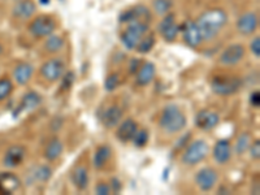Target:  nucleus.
Listing matches in <instances>:
<instances>
[{
  "label": "nucleus",
  "instance_id": "4",
  "mask_svg": "<svg viewBox=\"0 0 260 195\" xmlns=\"http://www.w3.org/2000/svg\"><path fill=\"white\" fill-rule=\"evenodd\" d=\"M242 80L234 76H216L211 81V89L220 96H229L240 91Z\"/></svg>",
  "mask_w": 260,
  "mask_h": 195
},
{
  "label": "nucleus",
  "instance_id": "21",
  "mask_svg": "<svg viewBox=\"0 0 260 195\" xmlns=\"http://www.w3.org/2000/svg\"><path fill=\"white\" fill-rule=\"evenodd\" d=\"M41 103H42L41 95L37 94V92L34 91L26 92V94L24 95V98H22V101H21V104L17 108L16 115H18L20 112H30V111H32L34 108H37Z\"/></svg>",
  "mask_w": 260,
  "mask_h": 195
},
{
  "label": "nucleus",
  "instance_id": "41",
  "mask_svg": "<svg viewBox=\"0 0 260 195\" xmlns=\"http://www.w3.org/2000/svg\"><path fill=\"white\" fill-rule=\"evenodd\" d=\"M110 186H111V191L116 192V194H117L118 191H121V181L118 180V178H116V177L112 178V180H111Z\"/></svg>",
  "mask_w": 260,
  "mask_h": 195
},
{
  "label": "nucleus",
  "instance_id": "31",
  "mask_svg": "<svg viewBox=\"0 0 260 195\" xmlns=\"http://www.w3.org/2000/svg\"><path fill=\"white\" fill-rule=\"evenodd\" d=\"M34 177L39 182H47L52 177V169L48 166H39L34 172Z\"/></svg>",
  "mask_w": 260,
  "mask_h": 195
},
{
  "label": "nucleus",
  "instance_id": "13",
  "mask_svg": "<svg viewBox=\"0 0 260 195\" xmlns=\"http://www.w3.org/2000/svg\"><path fill=\"white\" fill-rule=\"evenodd\" d=\"M259 25V17L256 13L254 12H247L243 13L238 21H237V30L242 34V36H250L255 30L257 29Z\"/></svg>",
  "mask_w": 260,
  "mask_h": 195
},
{
  "label": "nucleus",
  "instance_id": "35",
  "mask_svg": "<svg viewBox=\"0 0 260 195\" xmlns=\"http://www.w3.org/2000/svg\"><path fill=\"white\" fill-rule=\"evenodd\" d=\"M178 31H180V27H178L177 24H173L172 26H169L168 29H166L164 31H161L160 34L162 36V38L166 39L167 42H173L177 37Z\"/></svg>",
  "mask_w": 260,
  "mask_h": 195
},
{
  "label": "nucleus",
  "instance_id": "6",
  "mask_svg": "<svg viewBox=\"0 0 260 195\" xmlns=\"http://www.w3.org/2000/svg\"><path fill=\"white\" fill-rule=\"evenodd\" d=\"M55 29H56V21L47 15L38 16L29 25V31L31 32V36L37 37V38L51 36Z\"/></svg>",
  "mask_w": 260,
  "mask_h": 195
},
{
  "label": "nucleus",
  "instance_id": "17",
  "mask_svg": "<svg viewBox=\"0 0 260 195\" xmlns=\"http://www.w3.org/2000/svg\"><path fill=\"white\" fill-rule=\"evenodd\" d=\"M232 157V146L228 139H220L213 147V159L217 164L224 166Z\"/></svg>",
  "mask_w": 260,
  "mask_h": 195
},
{
  "label": "nucleus",
  "instance_id": "14",
  "mask_svg": "<svg viewBox=\"0 0 260 195\" xmlns=\"http://www.w3.org/2000/svg\"><path fill=\"white\" fill-rule=\"evenodd\" d=\"M124 116V111L120 106H110L102 115V124L107 127V129H113L117 126L122 120Z\"/></svg>",
  "mask_w": 260,
  "mask_h": 195
},
{
  "label": "nucleus",
  "instance_id": "37",
  "mask_svg": "<svg viewBox=\"0 0 260 195\" xmlns=\"http://www.w3.org/2000/svg\"><path fill=\"white\" fill-rule=\"evenodd\" d=\"M111 192H112L111 191V186L106 182L98 183L96 186H95V194L98 195H110Z\"/></svg>",
  "mask_w": 260,
  "mask_h": 195
},
{
  "label": "nucleus",
  "instance_id": "39",
  "mask_svg": "<svg viewBox=\"0 0 260 195\" xmlns=\"http://www.w3.org/2000/svg\"><path fill=\"white\" fill-rule=\"evenodd\" d=\"M250 154H251L252 159L259 160V157H260V142L259 141H255L254 145L250 147Z\"/></svg>",
  "mask_w": 260,
  "mask_h": 195
},
{
  "label": "nucleus",
  "instance_id": "38",
  "mask_svg": "<svg viewBox=\"0 0 260 195\" xmlns=\"http://www.w3.org/2000/svg\"><path fill=\"white\" fill-rule=\"evenodd\" d=\"M250 48H251V52L256 59L260 57V37H255L251 41V45H250Z\"/></svg>",
  "mask_w": 260,
  "mask_h": 195
},
{
  "label": "nucleus",
  "instance_id": "5",
  "mask_svg": "<svg viewBox=\"0 0 260 195\" xmlns=\"http://www.w3.org/2000/svg\"><path fill=\"white\" fill-rule=\"evenodd\" d=\"M208 152H210V146L206 141L203 139H197V141H192L189 146L186 147V150L183 151L182 162L185 166H197L202 160H204L207 157Z\"/></svg>",
  "mask_w": 260,
  "mask_h": 195
},
{
  "label": "nucleus",
  "instance_id": "2",
  "mask_svg": "<svg viewBox=\"0 0 260 195\" xmlns=\"http://www.w3.org/2000/svg\"><path fill=\"white\" fill-rule=\"evenodd\" d=\"M186 116L176 104H168L159 118V126L168 134L180 133L186 127Z\"/></svg>",
  "mask_w": 260,
  "mask_h": 195
},
{
  "label": "nucleus",
  "instance_id": "15",
  "mask_svg": "<svg viewBox=\"0 0 260 195\" xmlns=\"http://www.w3.org/2000/svg\"><path fill=\"white\" fill-rule=\"evenodd\" d=\"M141 20L148 22L150 21V11L145 6H137L132 9H127L118 16V21L121 24H127L130 21Z\"/></svg>",
  "mask_w": 260,
  "mask_h": 195
},
{
  "label": "nucleus",
  "instance_id": "23",
  "mask_svg": "<svg viewBox=\"0 0 260 195\" xmlns=\"http://www.w3.org/2000/svg\"><path fill=\"white\" fill-rule=\"evenodd\" d=\"M20 187V180L12 173H0V194H11Z\"/></svg>",
  "mask_w": 260,
  "mask_h": 195
},
{
  "label": "nucleus",
  "instance_id": "16",
  "mask_svg": "<svg viewBox=\"0 0 260 195\" xmlns=\"http://www.w3.org/2000/svg\"><path fill=\"white\" fill-rule=\"evenodd\" d=\"M117 132H116V138L122 143H127L133 139L134 134L138 130V125L133 118H126L125 121L117 125Z\"/></svg>",
  "mask_w": 260,
  "mask_h": 195
},
{
  "label": "nucleus",
  "instance_id": "11",
  "mask_svg": "<svg viewBox=\"0 0 260 195\" xmlns=\"http://www.w3.org/2000/svg\"><path fill=\"white\" fill-rule=\"evenodd\" d=\"M182 30L183 41L189 47L197 48L198 46H201V43L203 42V38L201 36V31H199L198 26L195 24L194 21H186L185 24L181 26Z\"/></svg>",
  "mask_w": 260,
  "mask_h": 195
},
{
  "label": "nucleus",
  "instance_id": "7",
  "mask_svg": "<svg viewBox=\"0 0 260 195\" xmlns=\"http://www.w3.org/2000/svg\"><path fill=\"white\" fill-rule=\"evenodd\" d=\"M39 72H41L42 77L45 80L50 81V82H56L65 73V62L61 59H57V57L47 60L45 64L42 65Z\"/></svg>",
  "mask_w": 260,
  "mask_h": 195
},
{
  "label": "nucleus",
  "instance_id": "40",
  "mask_svg": "<svg viewBox=\"0 0 260 195\" xmlns=\"http://www.w3.org/2000/svg\"><path fill=\"white\" fill-rule=\"evenodd\" d=\"M250 104H251L252 107H255V108H257V107L260 106V91L259 90H255V91L251 92V95H250Z\"/></svg>",
  "mask_w": 260,
  "mask_h": 195
},
{
  "label": "nucleus",
  "instance_id": "19",
  "mask_svg": "<svg viewBox=\"0 0 260 195\" xmlns=\"http://www.w3.org/2000/svg\"><path fill=\"white\" fill-rule=\"evenodd\" d=\"M37 11V6L32 0H21L13 8V15L21 20H26L31 17Z\"/></svg>",
  "mask_w": 260,
  "mask_h": 195
},
{
  "label": "nucleus",
  "instance_id": "32",
  "mask_svg": "<svg viewBox=\"0 0 260 195\" xmlns=\"http://www.w3.org/2000/svg\"><path fill=\"white\" fill-rule=\"evenodd\" d=\"M13 91V83L9 78H2L0 80V102L7 99Z\"/></svg>",
  "mask_w": 260,
  "mask_h": 195
},
{
  "label": "nucleus",
  "instance_id": "28",
  "mask_svg": "<svg viewBox=\"0 0 260 195\" xmlns=\"http://www.w3.org/2000/svg\"><path fill=\"white\" fill-rule=\"evenodd\" d=\"M250 142H251V136L247 132H245V133L241 134L238 137V139H237L236 146H234V152L237 155L245 154L246 151L248 150V147H250Z\"/></svg>",
  "mask_w": 260,
  "mask_h": 195
},
{
  "label": "nucleus",
  "instance_id": "10",
  "mask_svg": "<svg viewBox=\"0 0 260 195\" xmlns=\"http://www.w3.org/2000/svg\"><path fill=\"white\" fill-rule=\"evenodd\" d=\"M220 122L219 113L215 111L203 110L198 112V115L195 116V126L199 127L201 130L208 132V130L215 129Z\"/></svg>",
  "mask_w": 260,
  "mask_h": 195
},
{
  "label": "nucleus",
  "instance_id": "22",
  "mask_svg": "<svg viewBox=\"0 0 260 195\" xmlns=\"http://www.w3.org/2000/svg\"><path fill=\"white\" fill-rule=\"evenodd\" d=\"M112 156V148L108 145H102L95 151L94 157H92V164L96 169H102L107 166V162L110 161Z\"/></svg>",
  "mask_w": 260,
  "mask_h": 195
},
{
  "label": "nucleus",
  "instance_id": "20",
  "mask_svg": "<svg viewBox=\"0 0 260 195\" xmlns=\"http://www.w3.org/2000/svg\"><path fill=\"white\" fill-rule=\"evenodd\" d=\"M32 73H34L32 65H30L29 62H21V64H18L15 68L13 76H15V80L18 85L25 86L31 80Z\"/></svg>",
  "mask_w": 260,
  "mask_h": 195
},
{
  "label": "nucleus",
  "instance_id": "3",
  "mask_svg": "<svg viewBox=\"0 0 260 195\" xmlns=\"http://www.w3.org/2000/svg\"><path fill=\"white\" fill-rule=\"evenodd\" d=\"M127 27L122 31L120 36V41H121L122 46L126 50L132 51L136 50L138 46L139 41L147 34L148 31V22L141 20H134L127 22Z\"/></svg>",
  "mask_w": 260,
  "mask_h": 195
},
{
  "label": "nucleus",
  "instance_id": "24",
  "mask_svg": "<svg viewBox=\"0 0 260 195\" xmlns=\"http://www.w3.org/2000/svg\"><path fill=\"white\" fill-rule=\"evenodd\" d=\"M89 171L86 167H78L72 173V182L78 190H86L89 186Z\"/></svg>",
  "mask_w": 260,
  "mask_h": 195
},
{
  "label": "nucleus",
  "instance_id": "30",
  "mask_svg": "<svg viewBox=\"0 0 260 195\" xmlns=\"http://www.w3.org/2000/svg\"><path fill=\"white\" fill-rule=\"evenodd\" d=\"M148 139H150V134H148L147 130H146V129H138L136 132V134H134L133 139H132V142H133V145L136 146V147L142 148V147H145L146 145H147Z\"/></svg>",
  "mask_w": 260,
  "mask_h": 195
},
{
  "label": "nucleus",
  "instance_id": "26",
  "mask_svg": "<svg viewBox=\"0 0 260 195\" xmlns=\"http://www.w3.org/2000/svg\"><path fill=\"white\" fill-rule=\"evenodd\" d=\"M64 45H65V42H64V38H62V37L53 36V34H51V36L47 37V41H46V43H45V48L48 51V52L56 53V52H59V51L62 50Z\"/></svg>",
  "mask_w": 260,
  "mask_h": 195
},
{
  "label": "nucleus",
  "instance_id": "36",
  "mask_svg": "<svg viewBox=\"0 0 260 195\" xmlns=\"http://www.w3.org/2000/svg\"><path fill=\"white\" fill-rule=\"evenodd\" d=\"M173 24H176L175 22V16L173 15H167L166 17L162 18L161 22L159 24V31H164L166 29H168L169 26H172Z\"/></svg>",
  "mask_w": 260,
  "mask_h": 195
},
{
  "label": "nucleus",
  "instance_id": "42",
  "mask_svg": "<svg viewBox=\"0 0 260 195\" xmlns=\"http://www.w3.org/2000/svg\"><path fill=\"white\" fill-rule=\"evenodd\" d=\"M139 68H141V61H139L138 59H136V57H134V59L130 61L129 72H130V73H137Z\"/></svg>",
  "mask_w": 260,
  "mask_h": 195
},
{
  "label": "nucleus",
  "instance_id": "34",
  "mask_svg": "<svg viewBox=\"0 0 260 195\" xmlns=\"http://www.w3.org/2000/svg\"><path fill=\"white\" fill-rule=\"evenodd\" d=\"M60 80H61V90L62 91H67V90L71 89L72 85H73L74 81H76V74H74L73 72L69 71L68 73L62 74V77L60 78Z\"/></svg>",
  "mask_w": 260,
  "mask_h": 195
},
{
  "label": "nucleus",
  "instance_id": "1",
  "mask_svg": "<svg viewBox=\"0 0 260 195\" xmlns=\"http://www.w3.org/2000/svg\"><path fill=\"white\" fill-rule=\"evenodd\" d=\"M228 15L220 8L206 11L198 20L195 21V24L201 31L202 38L206 42L212 41L219 36V32L224 29Z\"/></svg>",
  "mask_w": 260,
  "mask_h": 195
},
{
  "label": "nucleus",
  "instance_id": "33",
  "mask_svg": "<svg viewBox=\"0 0 260 195\" xmlns=\"http://www.w3.org/2000/svg\"><path fill=\"white\" fill-rule=\"evenodd\" d=\"M118 85H120V76H118V73H111L106 78V81H104V89L107 91H115Z\"/></svg>",
  "mask_w": 260,
  "mask_h": 195
},
{
  "label": "nucleus",
  "instance_id": "12",
  "mask_svg": "<svg viewBox=\"0 0 260 195\" xmlns=\"http://www.w3.org/2000/svg\"><path fill=\"white\" fill-rule=\"evenodd\" d=\"M26 156V148L22 145H13L6 151L3 164L7 168H16L24 161Z\"/></svg>",
  "mask_w": 260,
  "mask_h": 195
},
{
  "label": "nucleus",
  "instance_id": "8",
  "mask_svg": "<svg viewBox=\"0 0 260 195\" xmlns=\"http://www.w3.org/2000/svg\"><path fill=\"white\" fill-rule=\"evenodd\" d=\"M219 181V175L213 168L206 167L201 171L197 172L195 175V183L202 191H211L216 186V183Z\"/></svg>",
  "mask_w": 260,
  "mask_h": 195
},
{
  "label": "nucleus",
  "instance_id": "25",
  "mask_svg": "<svg viewBox=\"0 0 260 195\" xmlns=\"http://www.w3.org/2000/svg\"><path fill=\"white\" fill-rule=\"evenodd\" d=\"M62 151H64V145L61 141L59 138H52L45 150V157L48 161H53L61 156Z\"/></svg>",
  "mask_w": 260,
  "mask_h": 195
},
{
  "label": "nucleus",
  "instance_id": "18",
  "mask_svg": "<svg viewBox=\"0 0 260 195\" xmlns=\"http://www.w3.org/2000/svg\"><path fill=\"white\" fill-rule=\"evenodd\" d=\"M156 74V67L154 62L146 61L141 65V68L137 72V83L139 86H147L150 85L155 78Z\"/></svg>",
  "mask_w": 260,
  "mask_h": 195
},
{
  "label": "nucleus",
  "instance_id": "43",
  "mask_svg": "<svg viewBox=\"0 0 260 195\" xmlns=\"http://www.w3.org/2000/svg\"><path fill=\"white\" fill-rule=\"evenodd\" d=\"M3 51H4V48H3V46L0 45V55H2V53H3Z\"/></svg>",
  "mask_w": 260,
  "mask_h": 195
},
{
  "label": "nucleus",
  "instance_id": "9",
  "mask_svg": "<svg viewBox=\"0 0 260 195\" xmlns=\"http://www.w3.org/2000/svg\"><path fill=\"white\" fill-rule=\"evenodd\" d=\"M245 56V47L240 43L228 46L220 55V64L225 67H233L237 65Z\"/></svg>",
  "mask_w": 260,
  "mask_h": 195
},
{
  "label": "nucleus",
  "instance_id": "29",
  "mask_svg": "<svg viewBox=\"0 0 260 195\" xmlns=\"http://www.w3.org/2000/svg\"><path fill=\"white\" fill-rule=\"evenodd\" d=\"M173 6V0H154L152 8L159 16H164L169 12Z\"/></svg>",
  "mask_w": 260,
  "mask_h": 195
},
{
  "label": "nucleus",
  "instance_id": "27",
  "mask_svg": "<svg viewBox=\"0 0 260 195\" xmlns=\"http://www.w3.org/2000/svg\"><path fill=\"white\" fill-rule=\"evenodd\" d=\"M155 43H156V39H155L154 34H148V36H145L141 41H139L136 50L138 51L139 53L146 55V53H148L152 48H154Z\"/></svg>",
  "mask_w": 260,
  "mask_h": 195
}]
</instances>
